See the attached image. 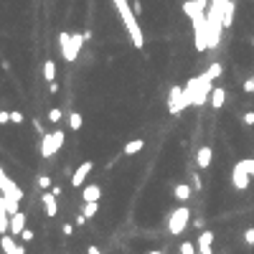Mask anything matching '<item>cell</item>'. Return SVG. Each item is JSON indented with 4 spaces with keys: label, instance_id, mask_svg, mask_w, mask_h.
Wrapping results in <instances>:
<instances>
[{
    "label": "cell",
    "instance_id": "44dd1931",
    "mask_svg": "<svg viewBox=\"0 0 254 254\" xmlns=\"http://www.w3.org/2000/svg\"><path fill=\"white\" fill-rule=\"evenodd\" d=\"M43 79H46V82H54V79H56V64H54V61L43 64Z\"/></svg>",
    "mask_w": 254,
    "mask_h": 254
},
{
    "label": "cell",
    "instance_id": "4dcf8cb0",
    "mask_svg": "<svg viewBox=\"0 0 254 254\" xmlns=\"http://www.w3.org/2000/svg\"><path fill=\"white\" fill-rule=\"evenodd\" d=\"M191 186H193V191H201V188H203V183H201L198 173H193V181H191Z\"/></svg>",
    "mask_w": 254,
    "mask_h": 254
},
{
    "label": "cell",
    "instance_id": "52a82bcc",
    "mask_svg": "<svg viewBox=\"0 0 254 254\" xmlns=\"http://www.w3.org/2000/svg\"><path fill=\"white\" fill-rule=\"evenodd\" d=\"M58 43H61V56H64V61H77V56H79V46L74 43L71 33L69 31H61V36H58Z\"/></svg>",
    "mask_w": 254,
    "mask_h": 254
},
{
    "label": "cell",
    "instance_id": "4fadbf2b",
    "mask_svg": "<svg viewBox=\"0 0 254 254\" xmlns=\"http://www.w3.org/2000/svg\"><path fill=\"white\" fill-rule=\"evenodd\" d=\"M211 244H214V234H211V231L198 234V254H214Z\"/></svg>",
    "mask_w": 254,
    "mask_h": 254
},
{
    "label": "cell",
    "instance_id": "1f68e13d",
    "mask_svg": "<svg viewBox=\"0 0 254 254\" xmlns=\"http://www.w3.org/2000/svg\"><path fill=\"white\" fill-rule=\"evenodd\" d=\"M244 242H247L249 247H254V229H247V231H244Z\"/></svg>",
    "mask_w": 254,
    "mask_h": 254
},
{
    "label": "cell",
    "instance_id": "9a60e30c",
    "mask_svg": "<svg viewBox=\"0 0 254 254\" xmlns=\"http://www.w3.org/2000/svg\"><path fill=\"white\" fill-rule=\"evenodd\" d=\"M211 158H214V150H211L208 145H203L201 150L196 153V163H198L201 168H208V166H211Z\"/></svg>",
    "mask_w": 254,
    "mask_h": 254
},
{
    "label": "cell",
    "instance_id": "30bf717a",
    "mask_svg": "<svg viewBox=\"0 0 254 254\" xmlns=\"http://www.w3.org/2000/svg\"><path fill=\"white\" fill-rule=\"evenodd\" d=\"M0 247H3V252H5V254H26V249H23L13 236H8V234L0 236Z\"/></svg>",
    "mask_w": 254,
    "mask_h": 254
},
{
    "label": "cell",
    "instance_id": "cb8c5ba5",
    "mask_svg": "<svg viewBox=\"0 0 254 254\" xmlns=\"http://www.w3.org/2000/svg\"><path fill=\"white\" fill-rule=\"evenodd\" d=\"M206 71H208V77H211V79H219V77H221V74H224V69H221V64H211V66H208Z\"/></svg>",
    "mask_w": 254,
    "mask_h": 254
},
{
    "label": "cell",
    "instance_id": "60d3db41",
    "mask_svg": "<svg viewBox=\"0 0 254 254\" xmlns=\"http://www.w3.org/2000/svg\"><path fill=\"white\" fill-rule=\"evenodd\" d=\"M86 252H89V254H102V252H99V249H97V247H94V244H92V247H89V249H86Z\"/></svg>",
    "mask_w": 254,
    "mask_h": 254
},
{
    "label": "cell",
    "instance_id": "8d00e7d4",
    "mask_svg": "<svg viewBox=\"0 0 254 254\" xmlns=\"http://www.w3.org/2000/svg\"><path fill=\"white\" fill-rule=\"evenodd\" d=\"M49 92H51V94H58V84H56V82H49Z\"/></svg>",
    "mask_w": 254,
    "mask_h": 254
},
{
    "label": "cell",
    "instance_id": "d6a6232c",
    "mask_svg": "<svg viewBox=\"0 0 254 254\" xmlns=\"http://www.w3.org/2000/svg\"><path fill=\"white\" fill-rule=\"evenodd\" d=\"M244 92H249V94H254V77H249V79L244 82Z\"/></svg>",
    "mask_w": 254,
    "mask_h": 254
},
{
    "label": "cell",
    "instance_id": "d590c367",
    "mask_svg": "<svg viewBox=\"0 0 254 254\" xmlns=\"http://www.w3.org/2000/svg\"><path fill=\"white\" fill-rule=\"evenodd\" d=\"M10 122V112H0V125H5Z\"/></svg>",
    "mask_w": 254,
    "mask_h": 254
},
{
    "label": "cell",
    "instance_id": "ac0fdd59",
    "mask_svg": "<svg viewBox=\"0 0 254 254\" xmlns=\"http://www.w3.org/2000/svg\"><path fill=\"white\" fill-rule=\"evenodd\" d=\"M145 147V140H130L125 147H122V155H138Z\"/></svg>",
    "mask_w": 254,
    "mask_h": 254
},
{
    "label": "cell",
    "instance_id": "ba28073f",
    "mask_svg": "<svg viewBox=\"0 0 254 254\" xmlns=\"http://www.w3.org/2000/svg\"><path fill=\"white\" fill-rule=\"evenodd\" d=\"M92 168H94V163H92V160H84L82 166L71 173V186H74V188H82V183L86 181V175L92 173Z\"/></svg>",
    "mask_w": 254,
    "mask_h": 254
},
{
    "label": "cell",
    "instance_id": "d4e9b609",
    "mask_svg": "<svg viewBox=\"0 0 254 254\" xmlns=\"http://www.w3.org/2000/svg\"><path fill=\"white\" fill-rule=\"evenodd\" d=\"M239 166H242L252 178H254V158H247V160H239Z\"/></svg>",
    "mask_w": 254,
    "mask_h": 254
},
{
    "label": "cell",
    "instance_id": "2e32d148",
    "mask_svg": "<svg viewBox=\"0 0 254 254\" xmlns=\"http://www.w3.org/2000/svg\"><path fill=\"white\" fill-rule=\"evenodd\" d=\"M224 102H226V92H224L221 86H216L214 92H211V107H214V110H221Z\"/></svg>",
    "mask_w": 254,
    "mask_h": 254
},
{
    "label": "cell",
    "instance_id": "e0dca14e",
    "mask_svg": "<svg viewBox=\"0 0 254 254\" xmlns=\"http://www.w3.org/2000/svg\"><path fill=\"white\" fill-rule=\"evenodd\" d=\"M3 234H10V214L5 206H0V236Z\"/></svg>",
    "mask_w": 254,
    "mask_h": 254
},
{
    "label": "cell",
    "instance_id": "3957f363",
    "mask_svg": "<svg viewBox=\"0 0 254 254\" xmlns=\"http://www.w3.org/2000/svg\"><path fill=\"white\" fill-rule=\"evenodd\" d=\"M211 77H208V71H203L201 77H196V79H191L186 86H183V92H186V99H188V104H203L206 102V97L214 92V86H211Z\"/></svg>",
    "mask_w": 254,
    "mask_h": 254
},
{
    "label": "cell",
    "instance_id": "f546056e",
    "mask_svg": "<svg viewBox=\"0 0 254 254\" xmlns=\"http://www.w3.org/2000/svg\"><path fill=\"white\" fill-rule=\"evenodd\" d=\"M10 122L13 125H21L23 122V112H10Z\"/></svg>",
    "mask_w": 254,
    "mask_h": 254
},
{
    "label": "cell",
    "instance_id": "7402d4cb",
    "mask_svg": "<svg viewBox=\"0 0 254 254\" xmlns=\"http://www.w3.org/2000/svg\"><path fill=\"white\" fill-rule=\"evenodd\" d=\"M97 211H99V201H92V203H84V208H82V214H84L86 219H92V216H97Z\"/></svg>",
    "mask_w": 254,
    "mask_h": 254
},
{
    "label": "cell",
    "instance_id": "836d02e7",
    "mask_svg": "<svg viewBox=\"0 0 254 254\" xmlns=\"http://www.w3.org/2000/svg\"><path fill=\"white\" fill-rule=\"evenodd\" d=\"M244 125H247V127L254 125V112H244Z\"/></svg>",
    "mask_w": 254,
    "mask_h": 254
},
{
    "label": "cell",
    "instance_id": "9c48e42d",
    "mask_svg": "<svg viewBox=\"0 0 254 254\" xmlns=\"http://www.w3.org/2000/svg\"><path fill=\"white\" fill-rule=\"evenodd\" d=\"M249 173L242 168V166H239V163H236V166H234V170H231V186L236 188V191H247V186H249Z\"/></svg>",
    "mask_w": 254,
    "mask_h": 254
},
{
    "label": "cell",
    "instance_id": "7bdbcfd3",
    "mask_svg": "<svg viewBox=\"0 0 254 254\" xmlns=\"http://www.w3.org/2000/svg\"><path fill=\"white\" fill-rule=\"evenodd\" d=\"M252 43H254V38H252Z\"/></svg>",
    "mask_w": 254,
    "mask_h": 254
},
{
    "label": "cell",
    "instance_id": "5b68a950",
    "mask_svg": "<svg viewBox=\"0 0 254 254\" xmlns=\"http://www.w3.org/2000/svg\"><path fill=\"white\" fill-rule=\"evenodd\" d=\"M188 221H191V211L186 206L181 208H175V211H170V219H168V231L170 234H183L186 226H188Z\"/></svg>",
    "mask_w": 254,
    "mask_h": 254
},
{
    "label": "cell",
    "instance_id": "7a4b0ae2",
    "mask_svg": "<svg viewBox=\"0 0 254 254\" xmlns=\"http://www.w3.org/2000/svg\"><path fill=\"white\" fill-rule=\"evenodd\" d=\"M112 3H114V8H117V13H119V18H122V23H125V28H127V33H130V38H132V46H135V49H142V46H145V36H142L140 26H138L135 10L130 8L127 0H112Z\"/></svg>",
    "mask_w": 254,
    "mask_h": 254
},
{
    "label": "cell",
    "instance_id": "4316f807",
    "mask_svg": "<svg viewBox=\"0 0 254 254\" xmlns=\"http://www.w3.org/2000/svg\"><path fill=\"white\" fill-rule=\"evenodd\" d=\"M61 110H58V107H54V110H49V119H51V122L56 125V122H61Z\"/></svg>",
    "mask_w": 254,
    "mask_h": 254
},
{
    "label": "cell",
    "instance_id": "d6986e66",
    "mask_svg": "<svg viewBox=\"0 0 254 254\" xmlns=\"http://www.w3.org/2000/svg\"><path fill=\"white\" fill-rule=\"evenodd\" d=\"M234 10H236L234 0H229V3L224 5V28H231V23H234Z\"/></svg>",
    "mask_w": 254,
    "mask_h": 254
},
{
    "label": "cell",
    "instance_id": "83f0119b",
    "mask_svg": "<svg viewBox=\"0 0 254 254\" xmlns=\"http://www.w3.org/2000/svg\"><path fill=\"white\" fill-rule=\"evenodd\" d=\"M196 249H198V244H191V242L181 244V254H196Z\"/></svg>",
    "mask_w": 254,
    "mask_h": 254
},
{
    "label": "cell",
    "instance_id": "7c38bea8",
    "mask_svg": "<svg viewBox=\"0 0 254 254\" xmlns=\"http://www.w3.org/2000/svg\"><path fill=\"white\" fill-rule=\"evenodd\" d=\"M23 229H26V214H13L10 216V236H21L23 234Z\"/></svg>",
    "mask_w": 254,
    "mask_h": 254
},
{
    "label": "cell",
    "instance_id": "b9f144b4",
    "mask_svg": "<svg viewBox=\"0 0 254 254\" xmlns=\"http://www.w3.org/2000/svg\"><path fill=\"white\" fill-rule=\"evenodd\" d=\"M147 254H163V252H158V249H153V252H147Z\"/></svg>",
    "mask_w": 254,
    "mask_h": 254
},
{
    "label": "cell",
    "instance_id": "8fae6325",
    "mask_svg": "<svg viewBox=\"0 0 254 254\" xmlns=\"http://www.w3.org/2000/svg\"><path fill=\"white\" fill-rule=\"evenodd\" d=\"M41 203H43V208H46V216H56V214H58L56 196H54L51 191H43V193H41Z\"/></svg>",
    "mask_w": 254,
    "mask_h": 254
},
{
    "label": "cell",
    "instance_id": "8992f818",
    "mask_svg": "<svg viewBox=\"0 0 254 254\" xmlns=\"http://www.w3.org/2000/svg\"><path fill=\"white\" fill-rule=\"evenodd\" d=\"M186 107H188V99H186L183 86H173L170 94H168V110H170V114H181Z\"/></svg>",
    "mask_w": 254,
    "mask_h": 254
},
{
    "label": "cell",
    "instance_id": "ffe728a7",
    "mask_svg": "<svg viewBox=\"0 0 254 254\" xmlns=\"http://www.w3.org/2000/svg\"><path fill=\"white\" fill-rule=\"evenodd\" d=\"M191 188H193V186L178 183V186H175V191H173V196H175L178 201H188V198H191Z\"/></svg>",
    "mask_w": 254,
    "mask_h": 254
},
{
    "label": "cell",
    "instance_id": "484cf974",
    "mask_svg": "<svg viewBox=\"0 0 254 254\" xmlns=\"http://www.w3.org/2000/svg\"><path fill=\"white\" fill-rule=\"evenodd\" d=\"M38 188L41 191H51V178L49 175H38Z\"/></svg>",
    "mask_w": 254,
    "mask_h": 254
},
{
    "label": "cell",
    "instance_id": "f1b7e54d",
    "mask_svg": "<svg viewBox=\"0 0 254 254\" xmlns=\"http://www.w3.org/2000/svg\"><path fill=\"white\" fill-rule=\"evenodd\" d=\"M33 236H36V231L33 229H23V234H21V242H33Z\"/></svg>",
    "mask_w": 254,
    "mask_h": 254
},
{
    "label": "cell",
    "instance_id": "74e56055",
    "mask_svg": "<svg viewBox=\"0 0 254 254\" xmlns=\"http://www.w3.org/2000/svg\"><path fill=\"white\" fill-rule=\"evenodd\" d=\"M51 193H54V196L58 198V196H61V193H64V191H61V186H51Z\"/></svg>",
    "mask_w": 254,
    "mask_h": 254
},
{
    "label": "cell",
    "instance_id": "f35d334b",
    "mask_svg": "<svg viewBox=\"0 0 254 254\" xmlns=\"http://www.w3.org/2000/svg\"><path fill=\"white\" fill-rule=\"evenodd\" d=\"M84 224H86V216L79 214V216H77V226H84Z\"/></svg>",
    "mask_w": 254,
    "mask_h": 254
},
{
    "label": "cell",
    "instance_id": "277c9868",
    "mask_svg": "<svg viewBox=\"0 0 254 254\" xmlns=\"http://www.w3.org/2000/svg\"><path fill=\"white\" fill-rule=\"evenodd\" d=\"M64 145V132L54 130V132H43L41 135V158H54V153L61 150Z\"/></svg>",
    "mask_w": 254,
    "mask_h": 254
},
{
    "label": "cell",
    "instance_id": "6da1fadb",
    "mask_svg": "<svg viewBox=\"0 0 254 254\" xmlns=\"http://www.w3.org/2000/svg\"><path fill=\"white\" fill-rule=\"evenodd\" d=\"M183 13L193 23V43H196V51H206L208 49V18H206V13L208 10H203L196 0H186Z\"/></svg>",
    "mask_w": 254,
    "mask_h": 254
},
{
    "label": "cell",
    "instance_id": "e575fe53",
    "mask_svg": "<svg viewBox=\"0 0 254 254\" xmlns=\"http://www.w3.org/2000/svg\"><path fill=\"white\" fill-rule=\"evenodd\" d=\"M61 231H64V236H71V234H74V226H71V224H64Z\"/></svg>",
    "mask_w": 254,
    "mask_h": 254
},
{
    "label": "cell",
    "instance_id": "ab89813d",
    "mask_svg": "<svg viewBox=\"0 0 254 254\" xmlns=\"http://www.w3.org/2000/svg\"><path fill=\"white\" fill-rule=\"evenodd\" d=\"M196 3H198V5L203 8V10H208V0H196Z\"/></svg>",
    "mask_w": 254,
    "mask_h": 254
},
{
    "label": "cell",
    "instance_id": "5bb4252c",
    "mask_svg": "<svg viewBox=\"0 0 254 254\" xmlns=\"http://www.w3.org/2000/svg\"><path fill=\"white\" fill-rule=\"evenodd\" d=\"M102 198V188L99 186H84L82 188V201L84 203H92V201H99Z\"/></svg>",
    "mask_w": 254,
    "mask_h": 254
},
{
    "label": "cell",
    "instance_id": "603a6c76",
    "mask_svg": "<svg viewBox=\"0 0 254 254\" xmlns=\"http://www.w3.org/2000/svg\"><path fill=\"white\" fill-rule=\"evenodd\" d=\"M69 127L71 130H82V114L79 112H71L69 114Z\"/></svg>",
    "mask_w": 254,
    "mask_h": 254
}]
</instances>
